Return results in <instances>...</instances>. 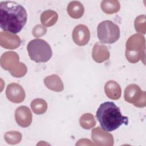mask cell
Returning <instances> with one entry per match:
<instances>
[{
    "instance_id": "cell-13",
    "label": "cell",
    "mask_w": 146,
    "mask_h": 146,
    "mask_svg": "<svg viewBox=\"0 0 146 146\" xmlns=\"http://www.w3.org/2000/svg\"><path fill=\"white\" fill-rule=\"evenodd\" d=\"M110 55L108 49L106 46L98 42L94 44L92 52V56L94 61L97 63H102L107 60Z\"/></svg>"
},
{
    "instance_id": "cell-18",
    "label": "cell",
    "mask_w": 146,
    "mask_h": 146,
    "mask_svg": "<svg viewBox=\"0 0 146 146\" xmlns=\"http://www.w3.org/2000/svg\"><path fill=\"white\" fill-rule=\"evenodd\" d=\"M100 6L103 11L107 14L116 13L120 8L119 2L116 0H104L102 1Z\"/></svg>"
},
{
    "instance_id": "cell-12",
    "label": "cell",
    "mask_w": 146,
    "mask_h": 146,
    "mask_svg": "<svg viewBox=\"0 0 146 146\" xmlns=\"http://www.w3.org/2000/svg\"><path fill=\"white\" fill-rule=\"evenodd\" d=\"M145 93L141 91L139 86L131 84L128 85L124 91V99L126 102L135 105Z\"/></svg>"
},
{
    "instance_id": "cell-10",
    "label": "cell",
    "mask_w": 146,
    "mask_h": 146,
    "mask_svg": "<svg viewBox=\"0 0 146 146\" xmlns=\"http://www.w3.org/2000/svg\"><path fill=\"white\" fill-rule=\"evenodd\" d=\"M0 63L1 67L4 70L10 72L19 64V56L14 51L6 52L2 55Z\"/></svg>"
},
{
    "instance_id": "cell-3",
    "label": "cell",
    "mask_w": 146,
    "mask_h": 146,
    "mask_svg": "<svg viewBox=\"0 0 146 146\" xmlns=\"http://www.w3.org/2000/svg\"><path fill=\"white\" fill-rule=\"evenodd\" d=\"M145 40L143 35L135 34L131 36L126 42L125 56L132 63L145 58Z\"/></svg>"
},
{
    "instance_id": "cell-9",
    "label": "cell",
    "mask_w": 146,
    "mask_h": 146,
    "mask_svg": "<svg viewBox=\"0 0 146 146\" xmlns=\"http://www.w3.org/2000/svg\"><path fill=\"white\" fill-rule=\"evenodd\" d=\"M21 43L20 38L14 34L1 31L0 33V44L7 49L13 50L18 48Z\"/></svg>"
},
{
    "instance_id": "cell-15",
    "label": "cell",
    "mask_w": 146,
    "mask_h": 146,
    "mask_svg": "<svg viewBox=\"0 0 146 146\" xmlns=\"http://www.w3.org/2000/svg\"><path fill=\"white\" fill-rule=\"evenodd\" d=\"M44 83L47 88L55 92L62 91L64 88L62 80L56 74L46 76L44 79Z\"/></svg>"
},
{
    "instance_id": "cell-11",
    "label": "cell",
    "mask_w": 146,
    "mask_h": 146,
    "mask_svg": "<svg viewBox=\"0 0 146 146\" xmlns=\"http://www.w3.org/2000/svg\"><path fill=\"white\" fill-rule=\"evenodd\" d=\"M15 119L17 124L23 128L29 127L32 122V114L26 106H20L15 112Z\"/></svg>"
},
{
    "instance_id": "cell-21",
    "label": "cell",
    "mask_w": 146,
    "mask_h": 146,
    "mask_svg": "<svg viewBox=\"0 0 146 146\" xmlns=\"http://www.w3.org/2000/svg\"><path fill=\"white\" fill-rule=\"evenodd\" d=\"M5 141L9 144H17L22 140V134L18 131H9L4 135Z\"/></svg>"
},
{
    "instance_id": "cell-20",
    "label": "cell",
    "mask_w": 146,
    "mask_h": 146,
    "mask_svg": "<svg viewBox=\"0 0 146 146\" xmlns=\"http://www.w3.org/2000/svg\"><path fill=\"white\" fill-rule=\"evenodd\" d=\"M79 123L80 126L84 129H90L95 125L96 121L91 113H86L80 116Z\"/></svg>"
},
{
    "instance_id": "cell-6",
    "label": "cell",
    "mask_w": 146,
    "mask_h": 146,
    "mask_svg": "<svg viewBox=\"0 0 146 146\" xmlns=\"http://www.w3.org/2000/svg\"><path fill=\"white\" fill-rule=\"evenodd\" d=\"M7 98L14 103H22L25 99V92L19 84L12 83L9 84L6 90Z\"/></svg>"
},
{
    "instance_id": "cell-23",
    "label": "cell",
    "mask_w": 146,
    "mask_h": 146,
    "mask_svg": "<svg viewBox=\"0 0 146 146\" xmlns=\"http://www.w3.org/2000/svg\"><path fill=\"white\" fill-rule=\"evenodd\" d=\"M10 72L11 75L14 77L21 78L26 75L27 72V67L24 63L19 62L18 66Z\"/></svg>"
},
{
    "instance_id": "cell-19",
    "label": "cell",
    "mask_w": 146,
    "mask_h": 146,
    "mask_svg": "<svg viewBox=\"0 0 146 146\" xmlns=\"http://www.w3.org/2000/svg\"><path fill=\"white\" fill-rule=\"evenodd\" d=\"M30 106L32 111L37 115L44 113L47 109V104L46 102L40 98L34 99L31 102Z\"/></svg>"
},
{
    "instance_id": "cell-4",
    "label": "cell",
    "mask_w": 146,
    "mask_h": 146,
    "mask_svg": "<svg viewBox=\"0 0 146 146\" xmlns=\"http://www.w3.org/2000/svg\"><path fill=\"white\" fill-rule=\"evenodd\" d=\"M27 50L30 59L36 63L46 62L52 55L50 46L41 39L31 40L27 44Z\"/></svg>"
},
{
    "instance_id": "cell-14",
    "label": "cell",
    "mask_w": 146,
    "mask_h": 146,
    "mask_svg": "<svg viewBox=\"0 0 146 146\" xmlns=\"http://www.w3.org/2000/svg\"><path fill=\"white\" fill-rule=\"evenodd\" d=\"M104 92L111 99L117 100L121 95V89L120 85L114 80L108 81L104 86Z\"/></svg>"
},
{
    "instance_id": "cell-2",
    "label": "cell",
    "mask_w": 146,
    "mask_h": 146,
    "mask_svg": "<svg viewBox=\"0 0 146 146\" xmlns=\"http://www.w3.org/2000/svg\"><path fill=\"white\" fill-rule=\"evenodd\" d=\"M96 117L102 128L108 132L116 130L123 124L127 125L128 122V117L122 115L120 108L112 102L102 103L96 111Z\"/></svg>"
},
{
    "instance_id": "cell-22",
    "label": "cell",
    "mask_w": 146,
    "mask_h": 146,
    "mask_svg": "<svg viewBox=\"0 0 146 146\" xmlns=\"http://www.w3.org/2000/svg\"><path fill=\"white\" fill-rule=\"evenodd\" d=\"M145 15H141L138 16L135 21V28L136 31L145 34L146 25H145Z\"/></svg>"
},
{
    "instance_id": "cell-24",
    "label": "cell",
    "mask_w": 146,
    "mask_h": 146,
    "mask_svg": "<svg viewBox=\"0 0 146 146\" xmlns=\"http://www.w3.org/2000/svg\"><path fill=\"white\" fill-rule=\"evenodd\" d=\"M46 31L47 29L46 27L41 25H38L34 27L33 30V34L35 37L38 38L44 35L46 33Z\"/></svg>"
},
{
    "instance_id": "cell-5",
    "label": "cell",
    "mask_w": 146,
    "mask_h": 146,
    "mask_svg": "<svg viewBox=\"0 0 146 146\" xmlns=\"http://www.w3.org/2000/svg\"><path fill=\"white\" fill-rule=\"evenodd\" d=\"M97 34L101 43L111 44L119 39L120 29L117 25L112 21L106 20L98 25Z\"/></svg>"
},
{
    "instance_id": "cell-17",
    "label": "cell",
    "mask_w": 146,
    "mask_h": 146,
    "mask_svg": "<svg viewBox=\"0 0 146 146\" xmlns=\"http://www.w3.org/2000/svg\"><path fill=\"white\" fill-rule=\"evenodd\" d=\"M58 15L56 12L51 10L44 11L40 15V22L46 27L52 26L58 21Z\"/></svg>"
},
{
    "instance_id": "cell-8",
    "label": "cell",
    "mask_w": 146,
    "mask_h": 146,
    "mask_svg": "<svg viewBox=\"0 0 146 146\" xmlns=\"http://www.w3.org/2000/svg\"><path fill=\"white\" fill-rule=\"evenodd\" d=\"M73 41L78 46H83L88 43L90 39V32L88 28L84 25H77L72 31Z\"/></svg>"
},
{
    "instance_id": "cell-1",
    "label": "cell",
    "mask_w": 146,
    "mask_h": 146,
    "mask_svg": "<svg viewBox=\"0 0 146 146\" xmlns=\"http://www.w3.org/2000/svg\"><path fill=\"white\" fill-rule=\"evenodd\" d=\"M27 19L25 9L14 1L0 2V27L8 33L17 34L25 26Z\"/></svg>"
},
{
    "instance_id": "cell-7",
    "label": "cell",
    "mask_w": 146,
    "mask_h": 146,
    "mask_svg": "<svg viewBox=\"0 0 146 146\" xmlns=\"http://www.w3.org/2000/svg\"><path fill=\"white\" fill-rule=\"evenodd\" d=\"M91 137L96 145L112 146L113 144V136L110 133L103 131L99 127L92 129Z\"/></svg>"
},
{
    "instance_id": "cell-16",
    "label": "cell",
    "mask_w": 146,
    "mask_h": 146,
    "mask_svg": "<svg viewBox=\"0 0 146 146\" xmlns=\"http://www.w3.org/2000/svg\"><path fill=\"white\" fill-rule=\"evenodd\" d=\"M68 15L72 18L79 19L84 14V8L83 5L79 1H72L67 6V8Z\"/></svg>"
}]
</instances>
